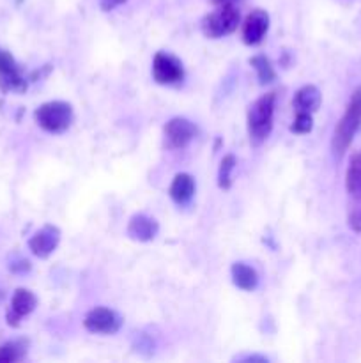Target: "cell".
<instances>
[{"label":"cell","mask_w":361,"mask_h":363,"mask_svg":"<svg viewBox=\"0 0 361 363\" xmlns=\"http://www.w3.org/2000/svg\"><path fill=\"white\" fill-rule=\"evenodd\" d=\"M361 128V85L354 89L350 94L345 112L340 117L331 138V151L336 158H342L347 149L353 144L354 137Z\"/></svg>","instance_id":"1"},{"label":"cell","mask_w":361,"mask_h":363,"mask_svg":"<svg viewBox=\"0 0 361 363\" xmlns=\"http://www.w3.org/2000/svg\"><path fill=\"white\" fill-rule=\"evenodd\" d=\"M276 92H268L251 103L248 110L246 123L248 135L253 145H260L273 131V119H275Z\"/></svg>","instance_id":"2"},{"label":"cell","mask_w":361,"mask_h":363,"mask_svg":"<svg viewBox=\"0 0 361 363\" xmlns=\"http://www.w3.org/2000/svg\"><path fill=\"white\" fill-rule=\"evenodd\" d=\"M34 119L38 126L45 130L46 133L60 135L71 128L74 112L71 103L55 99V101H46L39 105L34 112Z\"/></svg>","instance_id":"3"},{"label":"cell","mask_w":361,"mask_h":363,"mask_svg":"<svg viewBox=\"0 0 361 363\" xmlns=\"http://www.w3.org/2000/svg\"><path fill=\"white\" fill-rule=\"evenodd\" d=\"M241 21L239 9L236 4H225V6H216L214 11L205 14L202 18V34L209 39H219L232 34Z\"/></svg>","instance_id":"4"},{"label":"cell","mask_w":361,"mask_h":363,"mask_svg":"<svg viewBox=\"0 0 361 363\" xmlns=\"http://www.w3.org/2000/svg\"><path fill=\"white\" fill-rule=\"evenodd\" d=\"M152 78L159 85H177L184 80V66L176 55L158 52L152 59Z\"/></svg>","instance_id":"5"},{"label":"cell","mask_w":361,"mask_h":363,"mask_svg":"<svg viewBox=\"0 0 361 363\" xmlns=\"http://www.w3.org/2000/svg\"><path fill=\"white\" fill-rule=\"evenodd\" d=\"M84 326L96 335H115L122 326V318L112 308L96 307L85 314Z\"/></svg>","instance_id":"6"},{"label":"cell","mask_w":361,"mask_h":363,"mask_svg":"<svg viewBox=\"0 0 361 363\" xmlns=\"http://www.w3.org/2000/svg\"><path fill=\"white\" fill-rule=\"evenodd\" d=\"M163 137L168 149H184L197 137V126L186 117H172L163 126Z\"/></svg>","instance_id":"7"},{"label":"cell","mask_w":361,"mask_h":363,"mask_svg":"<svg viewBox=\"0 0 361 363\" xmlns=\"http://www.w3.org/2000/svg\"><path fill=\"white\" fill-rule=\"evenodd\" d=\"M27 78L21 73V67L7 50L0 48V89L2 92H25Z\"/></svg>","instance_id":"8"},{"label":"cell","mask_w":361,"mask_h":363,"mask_svg":"<svg viewBox=\"0 0 361 363\" xmlns=\"http://www.w3.org/2000/svg\"><path fill=\"white\" fill-rule=\"evenodd\" d=\"M60 243V229L59 227L46 223L45 227L38 230L34 236L28 240V248L32 254L39 259H48L57 250Z\"/></svg>","instance_id":"9"},{"label":"cell","mask_w":361,"mask_h":363,"mask_svg":"<svg viewBox=\"0 0 361 363\" xmlns=\"http://www.w3.org/2000/svg\"><path fill=\"white\" fill-rule=\"evenodd\" d=\"M269 30V14L264 9H253L243 21V41L248 46H257L264 41Z\"/></svg>","instance_id":"10"},{"label":"cell","mask_w":361,"mask_h":363,"mask_svg":"<svg viewBox=\"0 0 361 363\" xmlns=\"http://www.w3.org/2000/svg\"><path fill=\"white\" fill-rule=\"evenodd\" d=\"M35 307H38V296L32 291L23 289V287L14 291L13 300H11V308L7 312V323H9V326L16 328L21 319L25 315L32 314L35 311Z\"/></svg>","instance_id":"11"},{"label":"cell","mask_w":361,"mask_h":363,"mask_svg":"<svg viewBox=\"0 0 361 363\" xmlns=\"http://www.w3.org/2000/svg\"><path fill=\"white\" fill-rule=\"evenodd\" d=\"M159 225L154 218L144 215V213H138L130 218L127 223V236L133 241H140V243H147L152 241L158 236Z\"/></svg>","instance_id":"12"},{"label":"cell","mask_w":361,"mask_h":363,"mask_svg":"<svg viewBox=\"0 0 361 363\" xmlns=\"http://www.w3.org/2000/svg\"><path fill=\"white\" fill-rule=\"evenodd\" d=\"M195 179L193 176L186 172H180L173 177L172 184H170V199L176 202L177 206H186L190 204L191 199L195 195Z\"/></svg>","instance_id":"13"},{"label":"cell","mask_w":361,"mask_h":363,"mask_svg":"<svg viewBox=\"0 0 361 363\" xmlns=\"http://www.w3.org/2000/svg\"><path fill=\"white\" fill-rule=\"evenodd\" d=\"M322 103V94L319 91V87L315 85H303L301 89H297V92L294 94V108L296 112H310L315 113L319 110Z\"/></svg>","instance_id":"14"},{"label":"cell","mask_w":361,"mask_h":363,"mask_svg":"<svg viewBox=\"0 0 361 363\" xmlns=\"http://www.w3.org/2000/svg\"><path fill=\"white\" fill-rule=\"evenodd\" d=\"M230 277H232L234 286L241 291L251 293L258 287V273L246 262H234L230 268Z\"/></svg>","instance_id":"15"},{"label":"cell","mask_w":361,"mask_h":363,"mask_svg":"<svg viewBox=\"0 0 361 363\" xmlns=\"http://www.w3.org/2000/svg\"><path fill=\"white\" fill-rule=\"evenodd\" d=\"M345 188L354 201H361V151L350 158L345 172Z\"/></svg>","instance_id":"16"},{"label":"cell","mask_w":361,"mask_h":363,"mask_svg":"<svg viewBox=\"0 0 361 363\" xmlns=\"http://www.w3.org/2000/svg\"><path fill=\"white\" fill-rule=\"evenodd\" d=\"M28 342L25 339L9 340V342L0 346V363H13L20 362L27 357Z\"/></svg>","instance_id":"17"},{"label":"cell","mask_w":361,"mask_h":363,"mask_svg":"<svg viewBox=\"0 0 361 363\" xmlns=\"http://www.w3.org/2000/svg\"><path fill=\"white\" fill-rule=\"evenodd\" d=\"M250 64L255 69V73H257V80L260 85L273 84V82L276 80L275 67H273L271 60L265 55H260V53H258V55H253L250 59Z\"/></svg>","instance_id":"18"},{"label":"cell","mask_w":361,"mask_h":363,"mask_svg":"<svg viewBox=\"0 0 361 363\" xmlns=\"http://www.w3.org/2000/svg\"><path fill=\"white\" fill-rule=\"evenodd\" d=\"M236 165H237L236 156L234 155L223 156L218 169V186L222 188V190H230V186H232V172L234 169H236Z\"/></svg>","instance_id":"19"},{"label":"cell","mask_w":361,"mask_h":363,"mask_svg":"<svg viewBox=\"0 0 361 363\" xmlns=\"http://www.w3.org/2000/svg\"><path fill=\"white\" fill-rule=\"evenodd\" d=\"M314 130V113L297 112L296 119L290 124V131L296 135H306Z\"/></svg>","instance_id":"20"},{"label":"cell","mask_w":361,"mask_h":363,"mask_svg":"<svg viewBox=\"0 0 361 363\" xmlns=\"http://www.w3.org/2000/svg\"><path fill=\"white\" fill-rule=\"evenodd\" d=\"M349 227L354 233H361V208L354 209L349 215Z\"/></svg>","instance_id":"21"},{"label":"cell","mask_w":361,"mask_h":363,"mask_svg":"<svg viewBox=\"0 0 361 363\" xmlns=\"http://www.w3.org/2000/svg\"><path fill=\"white\" fill-rule=\"evenodd\" d=\"M98 2H99V7H101V11H105V13H110V11L117 9L119 6L126 4L127 0H98Z\"/></svg>","instance_id":"22"},{"label":"cell","mask_w":361,"mask_h":363,"mask_svg":"<svg viewBox=\"0 0 361 363\" xmlns=\"http://www.w3.org/2000/svg\"><path fill=\"white\" fill-rule=\"evenodd\" d=\"M241 360H246V362H268V358L257 357V354H253V357H244V358H241Z\"/></svg>","instance_id":"23"},{"label":"cell","mask_w":361,"mask_h":363,"mask_svg":"<svg viewBox=\"0 0 361 363\" xmlns=\"http://www.w3.org/2000/svg\"><path fill=\"white\" fill-rule=\"evenodd\" d=\"M212 4H214V6H225V4H236V2H239V0H211Z\"/></svg>","instance_id":"24"},{"label":"cell","mask_w":361,"mask_h":363,"mask_svg":"<svg viewBox=\"0 0 361 363\" xmlns=\"http://www.w3.org/2000/svg\"><path fill=\"white\" fill-rule=\"evenodd\" d=\"M2 298H4V293H2V291H0V300H2Z\"/></svg>","instance_id":"25"}]
</instances>
